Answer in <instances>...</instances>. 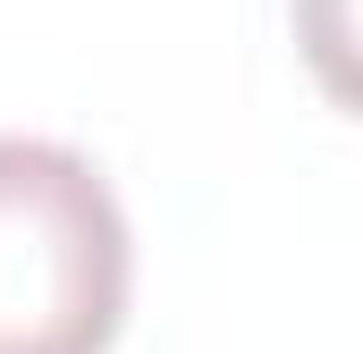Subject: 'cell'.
Instances as JSON below:
<instances>
[{
  "label": "cell",
  "mask_w": 363,
  "mask_h": 354,
  "mask_svg": "<svg viewBox=\"0 0 363 354\" xmlns=\"http://www.w3.org/2000/svg\"><path fill=\"white\" fill-rule=\"evenodd\" d=\"M127 211L77 144L0 135V354H101L127 312Z\"/></svg>",
  "instance_id": "1"
},
{
  "label": "cell",
  "mask_w": 363,
  "mask_h": 354,
  "mask_svg": "<svg viewBox=\"0 0 363 354\" xmlns=\"http://www.w3.org/2000/svg\"><path fill=\"white\" fill-rule=\"evenodd\" d=\"M287 8H296V42H304L321 93L363 118V0H287Z\"/></svg>",
  "instance_id": "2"
}]
</instances>
